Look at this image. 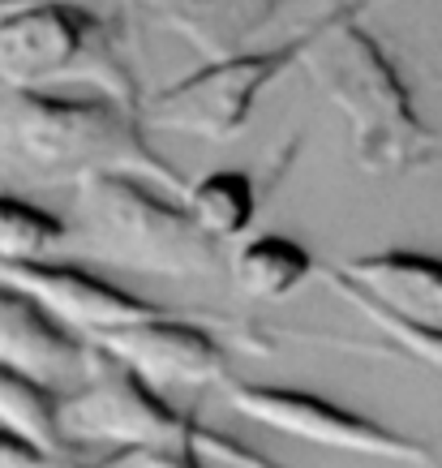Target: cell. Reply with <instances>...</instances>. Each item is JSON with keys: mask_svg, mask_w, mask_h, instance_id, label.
<instances>
[{"mask_svg": "<svg viewBox=\"0 0 442 468\" xmlns=\"http://www.w3.org/2000/svg\"><path fill=\"white\" fill-rule=\"evenodd\" d=\"M0 164L35 185H82L125 172L185 198V176L146 143L138 108L112 95L0 86Z\"/></svg>", "mask_w": 442, "mask_h": 468, "instance_id": "1", "label": "cell"}, {"mask_svg": "<svg viewBox=\"0 0 442 468\" xmlns=\"http://www.w3.org/2000/svg\"><path fill=\"white\" fill-rule=\"evenodd\" d=\"M370 5L374 0H335L331 14L314 22V39L300 65L340 108L357 168L374 176H408L438 159V133L416 112L391 52L374 39V30L361 27Z\"/></svg>", "mask_w": 442, "mask_h": 468, "instance_id": "2", "label": "cell"}, {"mask_svg": "<svg viewBox=\"0 0 442 468\" xmlns=\"http://www.w3.org/2000/svg\"><path fill=\"white\" fill-rule=\"evenodd\" d=\"M155 189L159 185L125 172L90 176L78 185L69 237L100 262L168 280H206L228 267L219 241L194 224L185 202L159 198Z\"/></svg>", "mask_w": 442, "mask_h": 468, "instance_id": "3", "label": "cell"}, {"mask_svg": "<svg viewBox=\"0 0 442 468\" xmlns=\"http://www.w3.org/2000/svg\"><path fill=\"white\" fill-rule=\"evenodd\" d=\"M57 82H90L100 86V95H112L138 112L146 100L112 17L73 0H5L0 86L47 90Z\"/></svg>", "mask_w": 442, "mask_h": 468, "instance_id": "4", "label": "cell"}, {"mask_svg": "<svg viewBox=\"0 0 442 468\" xmlns=\"http://www.w3.org/2000/svg\"><path fill=\"white\" fill-rule=\"evenodd\" d=\"M57 421L69 447H78V442L181 447V452H198L202 460H219V464L232 468H279L271 460H262L258 452H249L245 442L176 412L159 387H151L138 369H129L125 361L108 356L103 348L90 378L73 391H60Z\"/></svg>", "mask_w": 442, "mask_h": 468, "instance_id": "5", "label": "cell"}, {"mask_svg": "<svg viewBox=\"0 0 442 468\" xmlns=\"http://www.w3.org/2000/svg\"><path fill=\"white\" fill-rule=\"evenodd\" d=\"M314 27L297 30L275 48H241L228 57L202 60L194 73L159 86L142 100V121L155 129H176L206 143H228L254 121L258 100L279 82L292 65H300Z\"/></svg>", "mask_w": 442, "mask_h": 468, "instance_id": "6", "label": "cell"}, {"mask_svg": "<svg viewBox=\"0 0 442 468\" xmlns=\"http://www.w3.org/2000/svg\"><path fill=\"white\" fill-rule=\"evenodd\" d=\"M228 409L254 426H267L275 434H288L297 442H314L327 452H348L361 460H391V464H413V468H434V452L426 442L395 434V430L378 426L370 417L340 409L331 399H318L310 391H292V387H254L228 378Z\"/></svg>", "mask_w": 442, "mask_h": 468, "instance_id": "7", "label": "cell"}, {"mask_svg": "<svg viewBox=\"0 0 442 468\" xmlns=\"http://www.w3.org/2000/svg\"><path fill=\"white\" fill-rule=\"evenodd\" d=\"M0 284L22 288V292L39 301L57 323H65L69 331L86 335V340H95L103 331H116V326L176 314V310H168V305L133 297V292L108 284V280H100V275H90V271H82V267L47 262V258H17V262L0 258Z\"/></svg>", "mask_w": 442, "mask_h": 468, "instance_id": "8", "label": "cell"}, {"mask_svg": "<svg viewBox=\"0 0 442 468\" xmlns=\"http://www.w3.org/2000/svg\"><path fill=\"white\" fill-rule=\"evenodd\" d=\"M90 344L116 356V361H125L129 369H138L159 391H168V387H194L198 391V387H224L232 378L228 353L202 326L189 323V314L181 310L103 331Z\"/></svg>", "mask_w": 442, "mask_h": 468, "instance_id": "9", "label": "cell"}, {"mask_svg": "<svg viewBox=\"0 0 442 468\" xmlns=\"http://www.w3.org/2000/svg\"><path fill=\"white\" fill-rule=\"evenodd\" d=\"M0 361L52 391H73L90 378L100 348L57 323L22 288L0 284Z\"/></svg>", "mask_w": 442, "mask_h": 468, "instance_id": "10", "label": "cell"}, {"mask_svg": "<svg viewBox=\"0 0 442 468\" xmlns=\"http://www.w3.org/2000/svg\"><path fill=\"white\" fill-rule=\"evenodd\" d=\"M340 271L378 310L395 314L421 331H442V258L383 250V254L353 258Z\"/></svg>", "mask_w": 442, "mask_h": 468, "instance_id": "11", "label": "cell"}, {"mask_svg": "<svg viewBox=\"0 0 442 468\" xmlns=\"http://www.w3.org/2000/svg\"><path fill=\"white\" fill-rule=\"evenodd\" d=\"M159 27L176 30L202 52V60L241 52L275 22L284 0H129Z\"/></svg>", "mask_w": 442, "mask_h": 468, "instance_id": "12", "label": "cell"}, {"mask_svg": "<svg viewBox=\"0 0 442 468\" xmlns=\"http://www.w3.org/2000/svg\"><path fill=\"white\" fill-rule=\"evenodd\" d=\"M232 284L254 301H279L292 297L310 275L318 271L314 254L292 237H254V241L237 245L228 254Z\"/></svg>", "mask_w": 442, "mask_h": 468, "instance_id": "13", "label": "cell"}, {"mask_svg": "<svg viewBox=\"0 0 442 468\" xmlns=\"http://www.w3.org/2000/svg\"><path fill=\"white\" fill-rule=\"evenodd\" d=\"M57 399L60 391L26 378L22 369L0 361V426H9L14 434H22L26 442H35L39 452H47L52 460H69V442L60 434L57 421Z\"/></svg>", "mask_w": 442, "mask_h": 468, "instance_id": "14", "label": "cell"}, {"mask_svg": "<svg viewBox=\"0 0 442 468\" xmlns=\"http://www.w3.org/2000/svg\"><path fill=\"white\" fill-rule=\"evenodd\" d=\"M185 211L194 215V224L215 237V241H237L245 237V228L254 224V211H258V198H254V181L245 172H232V168H219V172H206L198 181L185 189Z\"/></svg>", "mask_w": 442, "mask_h": 468, "instance_id": "15", "label": "cell"}, {"mask_svg": "<svg viewBox=\"0 0 442 468\" xmlns=\"http://www.w3.org/2000/svg\"><path fill=\"white\" fill-rule=\"evenodd\" d=\"M69 237V224L26 198L0 194V258H43Z\"/></svg>", "mask_w": 442, "mask_h": 468, "instance_id": "16", "label": "cell"}, {"mask_svg": "<svg viewBox=\"0 0 442 468\" xmlns=\"http://www.w3.org/2000/svg\"><path fill=\"white\" fill-rule=\"evenodd\" d=\"M322 275H327V284L335 288V292H340V297L348 301L353 310L365 314V318H370V323L378 326V331H383L386 340L400 348V353H408L413 361H421V366L434 369V374L442 378V331H421V326L404 323V318H395V314L378 310V305H374V301L365 297V292H357V284H353V280H348V275H343L340 267H327Z\"/></svg>", "mask_w": 442, "mask_h": 468, "instance_id": "17", "label": "cell"}, {"mask_svg": "<svg viewBox=\"0 0 442 468\" xmlns=\"http://www.w3.org/2000/svg\"><path fill=\"white\" fill-rule=\"evenodd\" d=\"M86 468H202V455L181 447H112V455Z\"/></svg>", "mask_w": 442, "mask_h": 468, "instance_id": "18", "label": "cell"}, {"mask_svg": "<svg viewBox=\"0 0 442 468\" xmlns=\"http://www.w3.org/2000/svg\"><path fill=\"white\" fill-rule=\"evenodd\" d=\"M0 468H60V460L39 452L35 442H26L9 426H0Z\"/></svg>", "mask_w": 442, "mask_h": 468, "instance_id": "19", "label": "cell"}]
</instances>
